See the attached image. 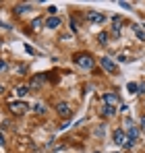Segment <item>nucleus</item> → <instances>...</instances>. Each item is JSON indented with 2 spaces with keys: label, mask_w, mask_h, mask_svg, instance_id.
Masks as SVG:
<instances>
[{
  "label": "nucleus",
  "mask_w": 145,
  "mask_h": 153,
  "mask_svg": "<svg viewBox=\"0 0 145 153\" xmlns=\"http://www.w3.org/2000/svg\"><path fill=\"white\" fill-rule=\"evenodd\" d=\"M118 6H120V8H126V10H131V4H129V2H118Z\"/></svg>",
  "instance_id": "21"
},
{
  "label": "nucleus",
  "mask_w": 145,
  "mask_h": 153,
  "mask_svg": "<svg viewBox=\"0 0 145 153\" xmlns=\"http://www.w3.org/2000/svg\"><path fill=\"white\" fill-rule=\"evenodd\" d=\"M133 145H135V141H126V145H124V147H126V149H133Z\"/></svg>",
  "instance_id": "23"
},
{
  "label": "nucleus",
  "mask_w": 145,
  "mask_h": 153,
  "mask_svg": "<svg viewBox=\"0 0 145 153\" xmlns=\"http://www.w3.org/2000/svg\"><path fill=\"white\" fill-rule=\"evenodd\" d=\"M35 114H46V105L44 103H33V108H31Z\"/></svg>",
  "instance_id": "14"
},
{
  "label": "nucleus",
  "mask_w": 145,
  "mask_h": 153,
  "mask_svg": "<svg viewBox=\"0 0 145 153\" xmlns=\"http://www.w3.org/2000/svg\"><path fill=\"white\" fill-rule=\"evenodd\" d=\"M133 31H135V35L141 39V42H145V29L143 27H137V25H133Z\"/></svg>",
  "instance_id": "12"
},
{
  "label": "nucleus",
  "mask_w": 145,
  "mask_h": 153,
  "mask_svg": "<svg viewBox=\"0 0 145 153\" xmlns=\"http://www.w3.org/2000/svg\"><path fill=\"white\" fill-rule=\"evenodd\" d=\"M0 145H4V134L0 132Z\"/></svg>",
  "instance_id": "25"
},
{
  "label": "nucleus",
  "mask_w": 145,
  "mask_h": 153,
  "mask_svg": "<svg viewBox=\"0 0 145 153\" xmlns=\"http://www.w3.org/2000/svg\"><path fill=\"white\" fill-rule=\"evenodd\" d=\"M139 93H145V83H139Z\"/></svg>",
  "instance_id": "24"
},
{
  "label": "nucleus",
  "mask_w": 145,
  "mask_h": 153,
  "mask_svg": "<svg viewBox=\"0 0 145 153\" xmlns=\"http://www.w3.org/2000/svg\"><path fill=\"white\" fill-rule=\"evenodd\" d=\"M75 62H77L81 68H87V71L93 68V58H91L89 54H77V56H75Z\"/></svg>",
  "instance_id": "1"
},
{
  "label": "nucleus",
  "mask_w": 145,
  "mask_h": 153,
  "mask_svg": "<svg viewBox=\"0 0 145 153\" xmlns=\"http://www.w3.org/2000/svg\"><path fill=\"white\" fill-rule=\"evenodd\" d=\"M116 153H118V151H116Z\"/></svg>",
  "instance_id": "29"
},
{
  "label": "nucleus",
  "mask_w": 145,
  "mask_h": 153,
  "mask_svg": "<svg viewBox=\"0 0 145 153\" xmlns=\"http://www.w3.org/2000/svg\"><path fill=\"white\" fill-rule=\"evenodd\" d=\"M126 124H129V130H126V139H129V141H137V137H139V130L135 128V124H131V120H129Z\"/></svg>",
  "instance_id": "7"
},
{
  "label": "nucleus",
  "mask_w": 145,
  "mask_h": 153,
  "mask_svg": "<svg viewBox=\"0 0 145 153\" xmlns=\"http://www.w3.org/2000/svg\"><path fill=\"white\" fill-rule=\"evenodd\" d=\"M44 79H46L44 75H40V76H33V79H31V83H29V87H33V89H37V87H40V85L44 83Z\"/></svg>",
  "instance_id": "10"
},
{
  "label": "nucleus",
  "mask_w": 145,
  "mask_h": 153,
  "mask_svg": "<svg viewBox=\"0 0 145 153\" xmlns=\"http://www.w3.org/2000/svg\"><path fill=\"white\" fill-rule=\"evenodd\" d=\"M112 31H114V33H120V25H118V23H114V27H112Z\"/></svg>",
  "instance_id": "22"
},
{
  "label": "nucleus",
  "mask_w": 145,
  "mask_h": 153,
  "mask_svg": "<svg viewBox=\"0 0 145 153\" xmlns=\"http://www.w3.org/2000/svg\"><path fill=\"white\" fill-rule=\"evenodd\" d=\"M42 23H44V19L35 17V19H33V23H31V27H33V29H40V27H42Z\"/></svg>",
  "instance_id": "17"
},
{
  "label": "nucleus",
  "mask_w": 145,
  "mask_h": 153,
  "mask_svg": "<svg viewBox=\"0 0 145 153\" xmlns=\"http://www.w3.org/2000/svg\"><path fill=\"white\" fill-rule=\"evenodd\" d=\"M2 91H4V87H2V85H0V93H2Z\"/></svg>",
  "instance_id": "27"
},
{
  "label": "nucleus",
  "mask_w": 145,
  "mask_h": 153,
  "mask_svg": "<svg viewBox=\"0 0 145 153\" xmlns=\"http://www.w3.org/2000/svg\"><path fill=\"white\" fill-rule=\"evenodd\" d=\"M56 10H58V6H48V13H50V17H56Z\"/></svg>",
  "instance_id": "19"
},
{
  "label": "nucleus",
  "mask_w": 145,
  "mask_h": 153,
  "mask_svg": "<svg viewBox=\"0 0 145 153\" xmlns=\"http://www.w3.org/2000/svg\"><path fill=\"white\" fill-rule=\"evenodd\" d=\"M143 29H145V23H143Z\"/></svg>",
  "instance_id": "28"
},
{
  "label": "nucleus",
  "mask_w": 145,
  "mask_h": 153,
  "mask_svg": "<svg viewBox=\"0 0 145 153\" xmlns=\"http://www.w3.org/2000/svg\"><path fill=\"white\" fill-rule=\"evenodd\" d=\"M141 128H143V130H145V116H143V118H141Z\"/></svg>",
  "instance_id": "26"
},
{
  "label": "nucleus",
  "mask_w": 145,
  "mask_h": 153,
  "mask_svg": "<svg viewBox=\"0 0 145 153\" xmlns=\"http://www.w3.org/2000/svg\"><path fill=\"white\" fill-rule=\"evenodd\" d=\"M15 93H17L19 97H25V95L29 93V87H27V85H21V87H17V91H15Z\"/></svg>",
  "instance_id": "13"
},
{
  "label": "nucleus",
  "mask_w": 145,
  "mask_h": 153,
  "mask_svg": "<svg viewBox=\"0 0 145 153\" xmlns=\"http://www.w3.org/2000/svg\"><path fill=\"white\" fill-rule=\"evenodd\" d=\"M27 10H31V4H17V6H15V13H17V15H23Z\"/></svg>",
  "instance_id": "11"
},
{
  "label": "nucleus",
  "mask_w": 145,
  "mask_h": 153,
  "mask_svg": "<svg viewBox=\"0 0 145 153\" xmlns=\"http://www.w3.org/2000/svg\"><path fill=\"white\" fill-rule=\"evenodd\" d=\"M102 102L106 103V105H112V108H114V105L120 103V100H118L116 93H104V95H102Z\"/></svg>",
  "instance_id": "4"
},
{
  "label": "nucleus",
  "mask_w": 145,
  "mask_h": 153,
  "mask_svg": "<svg viewBox=\"0 0 145 153\" xmlns=\"http://www.w3.org/2000/svg\"><path fill=\"white\" fill-rule=\"evenodd\" d=\"M102 114H104V116H114L116 110H114L112 105H104V108H102Z\"/></svg>",
  "instance_id": "15"
},
{
  "label": "nucleus",
  "mask_w": 145,
  "mask_h": 153,
  "mask_svg": "<svg viewBox=\"0 0 145 153\" xmlns=\"http://www.w3.org/2000/svg\"><path fill=\"white\" fill-rule=\"evenodd\" d=\"M10 110L15 114H23L25 110H27V103L25 102H10Z\"/></svg>",
  "instance_id": "8"
},
{
  "label": "nucleus",
  "mask_w": 145,
  "mask_h": 153,
  "mask_svg": "<svg viewBox=\"0 0 145 153\" xmlns=\"http://www.w3.org/2000/svg\"><path fill=\"white\" fill-rule=\"evenodd\" d=\"M99 62H102V68H104V71H108L110 75H114V73L118 71V66H116V64H114V60H110V58H102Z\"/></svg>",
  "instance_id": "3"
},
{
  "label": "nucleus",
  "mask_w": 145,
  "mask_h": 153,
  "mask_svg": "<svg viewBox=\"0 0 145 153\" xmlns=\"http://www.w3.org/2000/svg\"><path fill=\"white\" fill-rule=\"evenodd\" d=\"M87 21H89V23H96V25H102V23L106 21V17H104L102 13H96V10H89V13H87Z\"/></svg>",
  "instance_id": "2"
},
{
  "label": "nucleus",
  "mask_w": 145,
  "mask_h": 153,
  "mask_svg": "<svg viewBox=\"0 0 145 153\" xmlns=\"http://www.w3.org/2000/svg\"><path fill=\"white\" fill-rule=\"evenodd\" d=\"M126 89H129V93H133V95H135V93H139V83H129V85H126Z\"/></svg>",
  "instance_id": "16"
},
{
  "label": "nucleus",
  "mask_w": 145,
  "mask_h": 153,
  "mask_svg": "<svg viewBox=\"0 0 145 153\" xmlns=\"http://www.w3.org/2000/svg\"><path fill=\"white\" fill-rule=\"evenodd\" d=\"M58 25H60V19H58V17H50V19H46V27H48V29H56Z\"/></svg>",
  "instance_id": "9"
},
{
  "label": "nucleus",
  "mask_w": 145,
  "mask_h": 153,
  "mask_svg": "<svg viewBox=\"0 0 145 153\" xmlns=\"http://www.w3.org/2000/svg\"><path fill=\"white\" fill-rule=\"evenodd\" d=\"M106 39H108V33H99V35H97V42H99V44H106Z\"/></svg>",
  "instance_id": "18"
},
{
  "label": "nucleus",
  "mask_w": 145,
  "mask_h": 153,
  "mask_svg": "<svg viewBox=\"0 0 145 153\" xmlns=\"http://www.w3.org/2000/svg\"><path fill=\"white\" fill-rule=\"evenodd\" d=\"M6 68H8V62L6 60H0V73H4Z\"/></svg>",
  "instance_id": "20"
},
{
  "label": "nucleus",
  "mask_w": 145,
  "mask_h": 153,
  "mask_svg": "<svg viewBox=\"0 0 145 153\" xmlns=\"http://www.w3.org/2000/svg\"><path fill=\"white\" fill-rule=\"evenodd\" d=\"M56 112H58L60 116H64V118H67V116H71V108H69V103H67V102H60V103H58V105H56Z\"/></svg>",
  "instance_id": "6"
},
{
  "label": "nucleus",
  "mask_w": 145,
  "mask_h": 153,
  "mask_svg": "<svg viewBox=\"0 0 145 153\" xmlns=\"http://www.w3.org/2000/svg\"><path fill=\"white\" fill-rule=\"evenodd\" d=\"M126 141H129V139H126V132H124L122 128H116V130H114V143H116L118 147H122V145H126Z\"/></svg>",
  "instance_id": "5"
}]
</instances>
